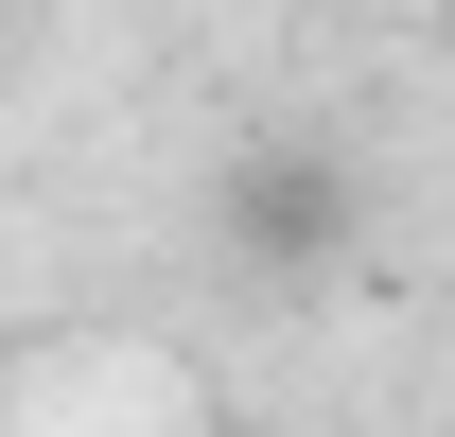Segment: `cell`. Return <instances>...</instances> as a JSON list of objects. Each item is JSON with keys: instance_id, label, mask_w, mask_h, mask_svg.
Wrapping results in <instances>:
<instances>
[{"instance_id": "1", "label": "cell", "mask_w": 455, "mask_h": 437, "mask_svg": "<svg viewBox=\"0 0 455 437\" xmlns=\"http://www.w3.org/2000/svg\"><path fill=\"white\" fill-rule=\"evenodd\" d=\"M228 245H245V263H333V245H350V175L298 158V140L245 158V175H228Z\"/></svg>"}]
</instances>
